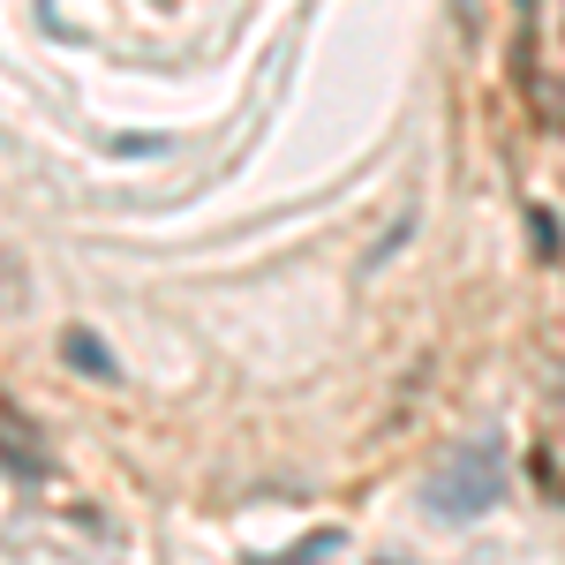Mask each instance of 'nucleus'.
I'll return each instance as SVG.
<instances>
[{"label": "nucleus", "instance_id": "f257e3e1", "mask_svg": "<svg viewBox=\"0 0 565 565\" xmlns=\"http://www.w3.org/2000/svg\"><path fill=\"white\" fill-rule=\"evenodd\" d=\"M498 498H505V476H498L490 452H452V460L423 482V513H430V521H476Z\"/></svg>", "mask_w": 565, "mask_h": 565}, {"label": "nucleus", "instance_id": "f03ea898", "mask_svg": "<svg viewBox=\"0 0 565 565\" xmlns=\"http://www.w3.org/2000/svg\"><path fill=\"white\" fill-rule=\"evenodd\" d=\"M61 362H68V370H84V377H98V385H114V377H121V370H114V354H106V340H98L90 324H68V332H61Z\"/></svg>", "mask_w": 565, "mask_h": 565}, {"label": "nucleus", "instance_id": "7ed1b4c3", "mask_svg": "<svg viewBox=\"0 0 565 565\" xmlns=\"http://www.w3.org/2000/svg\"><path fill=\"white\" fill-rule=\"evenodd\" d=\"M23 309H31V264L0 234V317H23Z\"/></svg>", "mask_w": 565, "mask_h": 565}, {"label": "nucleus", "instance_id": "20e7f679", "mask_svg": "<svg viewBox=\"0 0 565 565\" xmlns=\"http://www.w3.org/2000/svg\"><path fill=\"white\" fill-rule=\"evenodd\" d=\"M527 234H535V257H543V264H558V257H565V242H558V218L543 212V204L527 212Z\"/></svg>", "mask_w": 565, "mask_h": 565}, {"label": "nucleus", "instance_id": "39448f33", "mask_svg": "<svg viewBox=\"0 0 565 565\" xmlns=\"http://www.w3.org/2000/svg\"><path fill=\"white\" fill-rule=\"evenodd\" d=\"M106 151H114V159H151V151H167V136H114Z\"/></svg>", "mask_w": 565, "mask_h": 565}, {"label": "nucleus", "instance_id": "423d86ee", "mask_svg": "<svg viewBox=\"0 0 565 565\" xmlns=\"http://www.w3.org/2000/svg\"><path fill=\"white\" fill-rule=\"evenodd\" d=\"M521 8H535V0H521Z\"/></svg>", "mask_w": 565, "mask_h": 565}]
</instances>
